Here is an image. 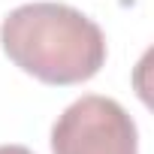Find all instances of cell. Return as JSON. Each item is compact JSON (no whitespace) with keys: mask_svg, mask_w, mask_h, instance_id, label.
I'll use <instances>...</instances> for the list:
<instances>
[{"mask_svg":"<svg viewBox=\"0 0 154 154\" xmlns=\"http://www.w3.org/2000/svg\"><path fill=\"white\" fill-rule=\"evenodd\" d=\"M6 57L45 85H82L106 63V36L94 18L66 3H24L0 24Z\"/></svg>","mask_w":154,"mask_h":154,"instance_id":"1","label":"cell"},{"mask_svg":"<svg viewBox=\"0 0 154 154\" xmlns=\"http://www.w3.org/2000/svg\"><path fill=\"white\" fill-rule=\"evenodd\" d=\"M51 154H139V133L118 100L85 94L57 115Z\"/></svg>","mask_w":154,"mask_h":154,"instance_id":"2","label":"cell"},{"mask_svg":"<svg viewBox=\"0 0 154 154\" xmlns=\"http://www.w3.org/2000/svg\"><path fill=\"white\" fill-rule=\"evenodd\" d=\"M0 154H33L27 145H0Z\"/></svg>","mask_w":154,"mask_h":154,"instance_id":"3","label":"cell"}]
</instances>
